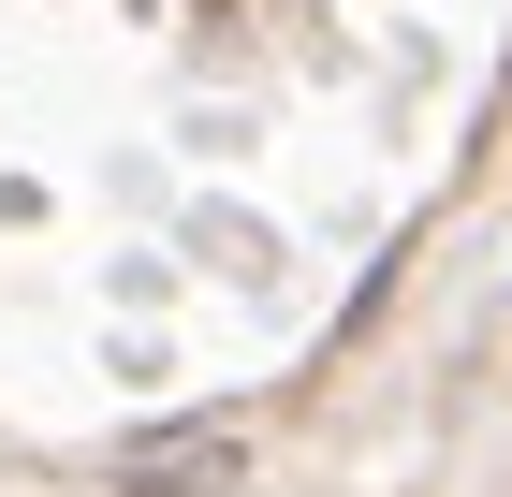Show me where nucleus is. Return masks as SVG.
<instances>
[{
    "label": "nucleus",
    "mask_w": 512,
    "mask_h": 497,
    "mask_svg": "<svg viewBox=\"0 0 512 497\" xmlns=\"http://www.w3.org/2000/svg\"><path fill=\"white\" fill-rule=\"evenodd\" d=\"M235 468H249V439H235V424H191V439H147L118 483H132V497H220Z\"/></svg>",
    "instance_id": "nucleus-1"
}]
</instances>
